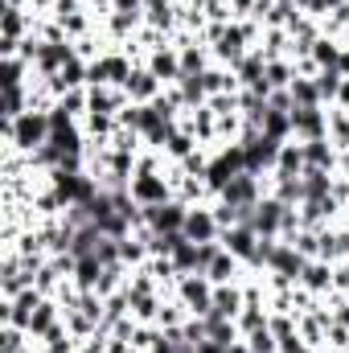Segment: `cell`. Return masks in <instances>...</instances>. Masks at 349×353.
I'll return each mask as SVG.
<instances>
[{
  "mask_svg": "<svg viewBox=\"0 0 349 353\" xmlns=\"http://www.w3.org/2000/svg\"><path fill=\"white\" fill-rule=\"evenodd\" d=\"M288 90H292V103L296 107H325L321 103V90H317V79H296Z\"/></svg>",
  "mask_w": 349,
  "mask_h": 353,
  "instance_id": "2e32d148",
  "label": "cell"
},
{
  "mask_svg": "<svg viewBox=\"0 0 349 353\" xmlns=\"http://www.w3.org/2000/svg\"><path fill=\"white\" fill-rule=\"evenodd\" d=\"M177 300L185 304L189 316H206V312H214V283H210L201 271H189V275H181V283H177Z\"/></svg>",
  "mask_w": 349,
  "mask_h": 353,
  "instance_id": "7a4b0ae2",
  "label": "cell"
},
{
  "mask_svg": "<svg viewBox=\"0 0 349 353\" xmlns=\"http://www.w3.org/2000/svg\"><path fill=\"white\" fill-rule=\"evenodd\" d=\"M185 239H189V243H222V226H218V218H214V205H189Z\"/></svg>",
  "mask_w": 349,
  "mask_h": 353,
  "instance_id": "8992f818",
  "label": "cell"
},
{
  "mask_svg": "<svg viewBox=\"0 0 349 353\" xmlns=\"http://www.w3.org/2000/svg\"><path fill=\"white\" fill-rule=\"evenodd\" d=\"M173 259V267L181 271V275H189V271H197V243H189V239H181L177 243V251L169 255Z\"/></svg>",
  "mask_w": 349,
  "mask_h": 353,
  "instance_id": "e0dca14e",
  "label": "cell"
},
{
  "mask_svg": "<svg viewBox=\"0 0 349 353\" xmlns=\"http://www.w3.org/2000/svg\"><path fill=\"white\" fill-rule=\"evenodd\" d=\"M251 353H279V337L271 333V329H259V333H251V337H243Z\"/></svg>",
  "mask_w": 349,
  "mask_h": 353,
  "instance_id": "ac0fdd59",
  "label": "cell"
},
{
  "mask_svg": "<svg viewBox=\"0 0 349 353\" xmlns=\"http://www.w3.org/2000/svg\"><path fill=\"white\" fill-rule=\"evenodd\" d=\"M300 288H308L312 296H329L333 292V263L329 259H308L304 275H300Z\"/></svg>",
  "mask_w": 349,
  "mask_h": 353,
  "instance_id": "30bf717a",
  "label": "cell"
},
{
  "mask_svg": "<svg viewBox=\"0 0 349 353\" xmlns=\"http://www.w3.org/2000/svg\"><path fill=\"white\" fill-rule=\"evenodd\" d=\"M222 247H226L235 259H243L247 271H259V267H255V255H259V234H255L251 226H230V230H222Z\"/></svg>",
  "mask_w": 349,
  "mask_h": 353,
  "instance_id": "52a82bcc",
  "label": "cell"
},
{
  "mask_svg": "<svg viewBox=\"0 0 349 353\" xmlns=\"http://www.w3.org/2000/svg\"><path fill=\"white\" fill-rule=\"evenodd\" d=\"M144 66H148V70H152V74H157L165 87H177V83H181V74H185V70H181V54H177L173 46H165V50H152V54L144 58Z\"/></svg>",
  "mask_w": 349,
  "mask_h": 353,
  "instance_id": "9c48e42d",
  "label": "cell"
},
{
  "mask_svg": "<svg viewBox=\"0 0 349 353\" xmlns=\"http://www.w3.org/2000/svg\"><path fill=\"white\" fill-rule=\"evenodd\" d=\"M226 353H251V345H247V341H235V345H230Z\"/></svg>",
  "mask_w": 349,
  "mask_h": 353,
  "instance_id": "44dd1931",
  "label": "cell"
},
{
  "mask_svg": "<svg viewBox=\"0 0 349 353\" xmlns=\"http://www.w3.org/2000/svg\"><path fill=\"white\" fill-rule=\"evenodd\" d=\"M206 279H210L214 288H218V283H239V279H243V259H235V255L222 247L218 259L206 267Z\"/></svg>",
  "mask_w": 349,
  "mask_h": 353,
  "instance_id": "7c38bea8",
  "label": "cell"
},
{
  "mask_svg": "<svg viewBox=\"0 0 349 353\" xmlns=\"http://www.w3.org/2000/svg\"><path fill=\"white\" fill-rule=\"evenodd\" d=\"M292 140H329V107H296L292 111Z\"/></svg>",
  "mask_w": 349,
  "mask_h": 353,
  "instance_id": "5b68a950",
  "label": "cell"
},
{
  "mask_svg": "<svg viewBox=\"0 0 349 353\" xmlns=\"http://www.w3.org/2000/svg\"><path fill=\"white\" fill-rule=\"evenodd\" d=\"M123 90H128V103H152V99H161V94H165V83H161L148 66H136V70H132V79L123 83Z\"/></svg>",
  "mask_w": 349,
  "mask_h": 353,
  "instance_id": "ba28073f",
  "label": "cell"
},
{
  "mask_svg": "<svg viewBox=\"0 0 349 353\" xmlns=\"http://www.w3.org/2000/svg\"><path fill=\"white\" fill-rule=\"evenodd\" d=\"M329 144L349 157V111L346 107H329Z\"/></svg>",
  "mask_w": 349,
  "mask_h": 353,
  "instance_id": "5bb4252c",
  "label": "cell"
},
{
  "mask_svg": "<svg viewBox=\"0 0 349 353\" xmlns=\"http://www.w3.org/2000/svg\"><path fill=\"white\" fill-rule=\"evenodd\" d=\"M230 350V345H222V341H210V337H206V341H197V353H226Z\"/></svg>",
  "mask_w": 349,
  "mask_h": 353,
  "instance_id": "d6986e66",
  "label": "cell"
},
{
  "mask_svg": "<svg viewBox=\"0 0 349 353\" xmlns=\"http://www.w3.org/2000/svg\"><path fill=\"white\" fill-rule=\"evenodd\" d=\"M132 201L136 205H165V201H173L177 197V189H173V181L165 173H140V176H132Z\"/></svg>",
  "mask_w": 349,
  "mask_h": 353,
  "instance_id": "3957f363",
  "label": "cell"
},
{
  "mask_svg": "<svg viewBox=\"0 0 349 353\" xmlns=\"http://www.w3.org/2000/svg\"><path fill=\"white\" fill-rule=\"evenodd\" d=\"M341 83H346V74H341L337 66H329V70H321V74H317V90H321V103H325V107H333V103H337Z\"/></svg>",
  "mask_w": 349,
  "mask_h": 353,
  "instance_id": "9a60e30c",
  "label": "cell"
},
{
  "mask_svg": "<svg viewBox=\"0 0 349 353\" xmlns=\"http://www.w3.org/2000/svg\"><path fill=\"white\" fill-rule=\"evenodd\" d=\"M50 132H54V115L50 111H25V115H17V119H4V140H8V148H17V152H25V157H33L37 148H46L50 144Z\"/></svg>",
  "mask_w": 349,
  "mask_h": 353,
  "instance_id": "6da1fadb",
  "label": "cell"
},
{
  "mask_svg": "<svg viewBox=\"0 0 349 353\" xmlns=\"http://www.w3.org/2000/svg\"><path fill=\"white\" fill-rule=\"evenodd\" d=\"M140 210H144V226L152 234H177V230H185V218H189V205L177 197L165 205H140Z\"/></svg>",
  "mask_w": 349,
  "mask_h": 353,
  "instance_id": "277c9868",
  "label": "cell"
},
{
  "mask_svg": "<svg viewBox=\"0 0 349 353\" xmlns=\"http://www.w3.org/2000/svg\"><path fill=\"white\" fill-rule=\"evenodd\" d=\"M271 173H283V176H300L304 173V144H300V140H283Z\"/></svg>",
  "mask_w": 349,
  "mask_h": 353,
  "instance_id": "4fadbf2b",
  "label": "cell"
},
{
  "mask_svg": "<svg viewBox=\"0 0 349 353\" xmlns=\"http://www.w3.org/2000/svg\"><path fill=\"white\" fill-rule=\"evenodd\" d=\"M247 308V292H243V283H218L214 288V312H222V316H239Z\"/></svg>",
  "mask_w": 349,
  "mask_h": 353,
  "instance_id": "8fae6325",
  "label": "cell"
},
{
  "mask_svg": "<svg viewBox=\"0 0 349 353\" xmlns=\"http://www.w3.org/2000/svg\"><path fill=\"white\" fill-rule=\"evenodd\" d=\"M333 107H346V111H349V79L341 83V90H337V103H333Z\"/></svg>",
  "mask_w": 349,
  "mask_h": 353,
  "instance_id": "ffe728a7",
  "label": "cell"
}]
</instances>
